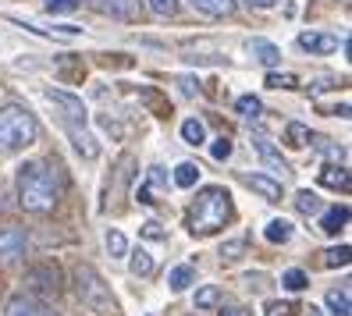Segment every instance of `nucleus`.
Instances as JSON below:
<instances>
[{"mask_svg":"<svg viewBox=\"0 0 352 316\" xmlns=\"http://www.w3.org/2000/svg\"><path fill=\"white\" fill-rule=\"evenodd\" d=\"M14 185H18V203H22V210L39 214V217L50 214L60 199V178H57L50 160H25L14 174Z\"/></svg>","mask_w":352,"mask_h":316,"instance_id":"nucleus-1","label":"nucleus"},{"mask_svg":"<svg viewBox=\"0 0 352 316\" xmlns=\"http://www.w3.org/2000/svg\"><path fill=\"white\" fill-rule=\"evenodd\" d=\"M65 128H68V135H72V146H75V150L86 157V160H96V157H100V146L93 142V135H89L86 128H78L75 121H65Z\"/></svg>","mask_w":352,"mask_h":316,"instance_id":"nucleus-9","label":"nucleus"},{"mask_svg":"<svg viewBox=\"0 0 352 316\" xmlns=\"http://www.w3.org/2000/svg\"><path fill=\"white\" fill-rule=\"evenodd\" d=\"M217 302H221V288L206 284V288H199V291H196V309H214Z\"/></svg>","mask_w":352,"mask_h":316,"instance_id":"nucleus-25","label":"nucleus"},{"mask_svg":"<svg viewBox=\"0 0 352 316\" xmlns=\"http://www.w3.org/2000/svg\"><path fill=\"white\" fill-rule=\"evenodd\" d=\"M8 316H57L47 302H39L36 295H14L8 302Z\"/></svg>","mask_w":352,"mask_h":316,"instance_id":"nucleus-8","label":"nucleus"},{"mask_svg":"<svg viewBox=\"0 0 352 316\" xmlns=\"http://www.w3.org/2000/svg\"><path fill=\"white\" fill-rule=\"evenodd\" d=\"M345 224H349V206H331L327 214L320 217V231H324V235H338Z\"/></svg>","mask_w":352,"mask_h":316,"instance_id":"nucleus-15","label":"nucleus"},{"mask_svg":"<svg viewBox=\"0 0 352 316\" xmlns=\"http://www.w3.org/2000/svg\"><path fill=\"white\" fill-rule=\"evenodd\" d=\"M72 8H78V0H47V11H54V14H65Z\"/></svg>","mask_w":352,"mask_h":316,"instance_id":"nucleus-36","label":"nucleus"},{"mask_svg":"<svg viewBox=\"0 0 352 316\" xmlns=\"http://www.w3.org/2000/svg\"><path fill=\"white\" fill-rule=\"evenodd\" d=\"M39 139V121L25 107H0V157H11Z\"/></svg>","mask_w":352,"mask_h":316,"instance_id":"nucleus-3","label":"nucleus"},{"mask_svg":"<svg viewBox=\"0 0 352 316\" xmlns=\"http://www.w3.org/2000/svg\"><path fill=\"white\" fill-rule=\"evenodd\" d=\"M228 217H232V199H228V192L221 185H206L196 192V203L189 210V231L199 238L217 235L228 224Z\"/></svg>","mask_w":352,"mask_h":316,"instance_id":"nucleus-2","label":"nucleus"},{"mask_svg":"<svg viewBox=\"0 0 352 316\" xmlns=\"http://www.w3.org/2000/svg\"><path fill=\"white\" fill-rule=\"evenodd\" d=\"M296 210H299V214H306V217H314V214H320V210H324V199L317 192H309V188H302V192L296 196Z\"/></svg>","mask_w":352,"mask_h":316,"instance_id":"nucleus-18","label":"nucleus"},{"mask_svg":"<svg viewBox=\"0 0 352 316\" xmlns=\"http://www.w3.org/2000/svg\"><path fill=\"white\" fill-rule=\"evenodd\" d=\"M89 8L100 14H111V18H135V0H89Z\"/></svg>","mask_w":352,"mask_h":316,"instance_id":"nucleus-13","label":"nucleus"},{"mask_svg":"<svg viewBox=\"0 0 352 316\" xmlns=\"http://www.w3.org/2000/svg\"><path fill=\"white\" fill-rule=\"evenodd\" d=\"M299 50H306V54H331V50H338V39L324 36V32H299Z\"/></svg>","mask_w":352,"mask_h":316,"instance_id":"nucleus-11","label":"nucleus"},{"mask_svg":"<svg viewBox=\"0 0 352 316\" xmlns=\"http://www.w3.org/2000/svg\"><path fill=\"white\" fill-rule=\"evenodd\" d=\"M182 139L189 142V146H203V142H206V128H203V121H196V117L182 121Z\"/></svg>","mask_w":352,"mask_h":316,"instance_id":"nucleus-20","label":"nucleus"},{"mask_svg":"<svg viewBox=\"0 0 352 316\" xmlns=\"http://www.w3.org/2000/svg\"><path fill=\"white\" fill-rule=\"evenodd\" d=\"M168 281H171V291H185V288L196 281V267H189V263H185V267H175Z\"/></svg>","mask_w":352,"mask_h":316,"instance_id":"nucleus-21","label":"nucleus"},{"mask_svg":"<svg viewBox=\"0 0 352 316\" xmlns=\"http://www.w3.org/2000/svg\"><path fill=\"white\" fill-rule=\"evenodd\" d=\"M47 100L54 103V107H60L65 121L86 124V103H82L78 96H72V93H65V89H47Z\"/></svg>","mask_w":352,"mask_h":316,"instance_id":"nucleus-7","label":"nucleus"},{"mask_svg":"<svg viewBox=\"0 0 352 316\" xmlns=\"http://www.w3.org/2000/svg\"><path fill=\"white\" fill-rule=\"evenodd\" d=\"M107 252H111V260L129 256V238L121 235V231H107Z\"/></svg>","mask_w":352,"mask_h":316,"instance_id":"nucleus-23","label":"nucleus"},{"mask_svg":"<svg viewBox=\"0 0 352 316\" xmlns=\"http://www.w3.org/2000/svg\"><path fill=\"white\" fill-rule=\"evenodd\" d=\"M242 256H245V242H242V238L221 245V260H224V263H235V260H242Z\"/></svg>","mask_w":352,"mask_h":316,"instance_id":"nucleus-29","label":"nucleus"},{"mask_svg":"<svg viewBox=\"0 0 352 316\" xmlns=\"http://www.w3.org/2000/svg\"><path fill=\"white\" fill-rule=\"evenodd\" d=\"M245 4H250V8H260V11H267V8H274L278 0H245Z\"/></svg>","mask_w":352,"mask_h":316,"instance_id":"nucleus-39","label":"nucleus"},{"mask_svg":"<svg viewBox=\"0 0 352 316\" xmlns=\"http://www.w3.org/2000/svg\"><path fill=\"white\" fill-rule=\"evenodd\" d=\"M142 238H164V227L160 224H146L142 227Z\"/></svg>","mask_w":352,"mask_h":316,"instance_id":"nucleus-37","label":"nucleus"},{"mask_svg":"<svg viewBox=\"0 0 352 316\" xmlns=\"http://www.w3.org/2000/svg\"><path fill=\"white\" fill-rule=\"evenodd\" d=\"M263 316H299V306L296 302H271Z\"/></svg>","mask_w":352,"mask_h":316,"instance_id":"nucleus-33","label":"nucleus"},{"mask_svg":"<svg viewBox=\"0 0 352 316\" xmlns=\"http://www.w3.org/2000/svg\"><path fill=\"white\" fill-rule=\"evenodd\" d=\"M253 150L260 153V160H263L267 167H288V163L281 160V150L271 142V135H267V132H253Z\"/></svg>","mask_w":352,"mask_h":316,"instance_id":"nucleus-12","label":"nucleus"},{"mask_svg":"<svg viewBox=\"0 0 352 316\" xmlns=\"http://www.w3.org/2000/svg\"><path fill=\"white\" fill-rule=\"evenodd\" d=\"M132 273H135V278H150V273H153V260H150V252H135V256H132Z\"/></svg>","mask_w":352,"mask_h":316,"instance_id":"nucleus-28","label":"nucleus"},{"mask_svg":"<svg viewBox=\"0 0 352 316\" xmlns=\"http://www.w3.org/2000/svg\"><path fill=\"white\" fill-rule=\"evenodd\" d=\"M263 238L271 242V245H285L288 238H292V224H288L285 217H274L271 224L263 227Z\"/></svg>","mask_w":352,"mask_h":316,"instance_id":"nucleus-17","label":"nucleus"},{"mask_svg":"<svg viewBox=\"0 0 352 316\" xmlns=\"http://www.w3.org/2000/svg\"><path fill=\"white\" fill-rule=\"evenodd\" d=\"M281 284L288 288V291H302L306 284H309V278L299 270V267H292V270H285V278H281Z\"/></svg>","mask_w":352,"mask_h":316,"instance_id":"nucleus-27","label":"nucleus"},{"mask_svg":"<svg viewBox=\"0 0 352 316\" xmlns=\"http://www.w3.org/2000/svg\"><path fill=\"white\" fill-rule=\"evenodd\" d=\"M189 4L199 14H210V18H228L235 11V0H189Z\"/></svg>","mask_w":352,"mask_h":316,"instance_id":"nucleus-16","label":"nucleus"},{"mask_svg":"<svg viewBox=\"0 0 352 316\" xmlns=\"http://www.w3.org/2000/svg\"><path fill=\"white\" fill-rule=\"evenodd\" d=\"M146 4H150V11L160 14V18H171V14L178 11V0H146Z\"/></svg>","mask_w":352,"mask_h":316,"instance_id":"nucleus-31","label":"nucleus"},{"mask_svg":"<svg viewBox=\"0 0 352 316\" xmlns=\"http://www.w3.org/2000/svg\"><path fill=\"white\" fill-rule=\"evenodd\" d=\"M245 185H250L253 192H260L267 203H278V199L285 196L281 181H278V178H267V174H245Z\"/></svg>","mask_w":352,"mask_h":316,"instance_id":"nucleus-10","label":"nucleus"},{"mask_svg":"<svg viewBox=\"0 0 352 316\" xmlns=\"http://www.w3.org/2000/svg\"><path fill=\"white\" fill-rule=\"evenodd\" d=\"M239 114H245V117H260V100L256 96H239Z\"/></svg>","mask_w":352,"mask_h":316,"instance_id":"nucleus-32","label":"nucleus"},{"mask_svg":"<svg viewBox=\"0 0 352 316\" xmlns=\"http://www.w3.org/2000/svg\"><path fill=\"white\" fill-rule=\"evenodd\" d=\"M60 270L54 263H36L25 270V291L29 295H39V299H57L60 295Z\"/></svg>","mask_w":352,"mask_h":316,"instance_id":"nucleus-5","label":"nucleus"},{"mask_svg":"<svg viewBox=\"0 0 352 316\" xmlns=\"http://www.w3.org/2000/svg\"><path fill=\"white\" fill-rule=\"evenodd\" d=\"M221 316H250V309H242V306H224Z\"/></svg>","mask_w":352,"mask_h":316,"instance_id":"nucleus-38","label":"nucleus"},{"mask_svg":"<svg viewBox=\"0 0 352 316\" xmlns=\"http://www.w3.org/2000/svg\"><path fill=\"white\" fill-rule=\"evenodd\" d=\"M250 50H253V57L260 60L263 68H274L278 60H281V50L271 43V39H253V43H250Z\"/></svg>","mask_w":352,"mask_h":316,"instance_id":"nucleus-14","label":"nucleus"},{"mask_svg":"<svg viewBox=\"0 0 352 316\" xmlns=\"http://www.w3.org/2000/svg\"><path fill=\"white\" fill-rule=\"evenodd\" d=\"M349 252H352L349 245H338V249H331L327 256H324V263L327 267H349Z\"/></svg>","mask_w":352,"mask_h":316,"instance_id":"nucleus-30","label":"nucleus"},{"mask_svg":"<svg viewBox=\"0 0 352 316\" xmlns=\"http://www.w3.org/2000/svg\"><path fill=\"white\" fill-rule=\"evenodd\" d=\"M199 181V167L196 163H178L175 167V185L178 188H192Z\"/></svg>","mask_w":352,"mask_h":316,"instance_id":"nucleus-22","label":"nucleus"},{"mask_svg":"<svg viewBox=\"0 0 352 316\" xmlns=\"http://www.w3.org/2000/svg\"><path fill=\"white\" fill-rule=\"evenodd\" d=\"M210 153H214V160H228L232 157V139H217Z\"/></svg>","mask_w":352,"mask_h":316,"instance_id":"nucleus-35","label":"nucleus"},{"mask_svg":"<svg viewBox=\"0 0 352 316\" xmlns=\"http://www.w3.org/2000/svg\"><path fill=\"white\" fill-rule=\"evenodd\" d=\"M320 185L349 192V171H345V167H324V171H320Z\"/></svg>","mask_w":352,"mask_h":316,"instance_id":"nucleus-19","label":"nucleus"},{"mask_svg":"<svg viewBox=\"0 0 352 316\" xmlns=\"http://www.w3.org/2000/svg\"><path fill=\"white\" fill-rule=\"evenodd\" d=\"M296 82H299L296 75H274V71L267 75V86H271V89H281V86H285V89H292Z\"/></svg>","mask_w":352,"mask_h":316,"instance_id":"nucleus-34","label":"nucleus"},{"mask_svg":"<svg viewBox=\"0 0 352 316\" xmlns=\"http://www.w3.org/2000/svg\"><path fill=\"white\" fill-rule=\"evenodd\" d=\"M29 252V235L18 224H0V263H18Z\"/></svg>","mask_w":352,"mask_h":316,"instance_id":"nucleus-6","label":"nucleus"},{"mask_svg":"<svg viewBox=\"0 0 352 316\" xmlns=\"http://www.w3.org/2000/svg\"><path fill=\"white\" fill-rule=\"evenodd\" d=\"M306 139H309V128H306V124H299V121H292L285 128V142L296 146V150H299V146H306Z\"/></svg>","mask_w":352,"mask_h":316,"instance_id":"nucleus-26","label":"nucleus"},{"mask_svg":"<svg viewBox=\"0 0 352 316\" xmlns=\"http://www.w3.org/2000/svg\"><path fill=\"white\" fill-rule=\"evenodd\" d=\"M327 309H331V316H352L349 313V291H327Z\"/></svg>","mask_w":352,"mask_h":316,"instance_id":"nucleus-24","label":"nucleus"},{"mask_svg":"<svg viewBox=\"0 0 352 316\" xmlns=\"http://www.w3.org/2000/svg\"><path fill=\"white\" fill-rule=\"evenodd\" d=\"M75 295L82 299V306H89L93 313H114V295H111L107 281H103L89 263L75 267Z\"/></svg>","mask_w":352,"mask_h":316,"instance_id":"nucleus-4","label":"nucleus"}]
</instances>
